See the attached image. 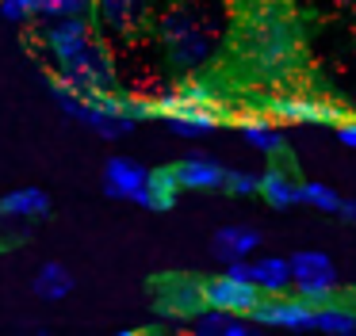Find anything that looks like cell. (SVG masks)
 <instances>
[{"label":"cell","instance_id":"cell-1","mask_svg":"<svg viewBox=\"0 0 356 336\" xmlns=\"http://www.w3.org/2000/svg\"><path fill=\"white\" fill-rule=\"evenodd\" d=\"M157 35H161V46L169 53L172 69H180V73H192V69L207 65V58L215 53V42H218L211 19L195 4L169 8L161 15V23H157Z\"/></svg>","mask_w":356,"mask_h":336},{"label":"cell","instance_id":"cell-2","mask_svg":"<svg viewBox=\"0 0 356 336\" xmlns=\"http://www.w3.org/2000/svg\"><path fill=\"white\" fill-rule=\"evenodd\" d=\"M295 53H299V42H295V27L280 15H261L253 23V42H249V61H253L257 81L276 84L284 81L287 73H295Z\"/></svg>","mask_w":356,"mask_h":336},{"label":"cell","instance_id":"cell-3","mask_svg":"<svg viewBox=\"0 0 356 336\" xmlns=\"http://www.w3.org/2000/svg\"><path fill=\"white\" fill-rule=\"evenodd\" d=\"M50 92H54L58 107H62L70 119H77L81 126H88L96 137H104V142H119V137H127L134 126H138V119H131V115H108V111H100V107L85 96V92L73 88V84L62 81V76H50Z\"/></svg>","mask_w":356,"mask_h":336},{"label":"cell","instance_id":"cell-4","mask_svg":"<svg viewBox=\"0 0 356 336\" xmlns=\"http://www.w3.org/2000/svg\"><path fill=\"white\" fill-rule=\"evenodd\" d=\"M264 111L284 126H337L345 119V107L314 92H276L264 99Z\"/></svg>","mask_w":356,"mask_h":336},{"label":"cell","instance_id":"cell-5","mask_svg":"<svg viewBox=\"0 0 356 336\" xmlns=\"http://www.w3.org/2000/svg\"><path fill=\"white\" fill-rule=\"evenodd\" d=\"M92 38H96V31H92V19H88V15H62V19H47V27H42V50H47L54 73L70 69L73 61L88 50Z\"/></svg>","mask_w":356,"mask_h":336},{"label":"cell","instance_id":"cell-6","mask_svg":"<svg viewBox=\"0 0 356 336\" xmlns=\"http://www.w3.org/2000/svg\"><path fill=\"white\" fill-rule=\"evenodd\" d=\"M287 264H291V287L299 298L322 305L337 294V267L322 249H299L295 256H287Z\"/></svg>","mask_w":356,"mask_h":336},{"label":"cell","instance_id":"cell-7","mask_svg":"<svg viewBox=\"0 0 356 336\" xmlns=\"http://www.w3.org/2000/svg\"><path fill=\"white\" fill-rule=\"evenodd\" d=\"M257 328H287V333H307L314 325V302L287 294H261V302L249 310Z\"/></svg>","mask_w":356,"mask_h":336},{"label":"cell","instance_id":"cell-8","mask_svg":"<svg viewBox=\"0 0 356 336\" xmlns=\"http://www.w3.org/2000/svg\"><path fill=\"white\" fill-rule=\"evenodd\" d=\"M203 302L211 310H222V313H241L249 317L257 302H261V290L253 287V279H241V275H215V279H203Z\"/></svg>","mask_w":356,"mask_h":336},{"label":"cell","instance_id":"cell-9","mask_svg":"<svg viewBox=\"0 0 356 336\" xmlns=\"http://www.w3.org/2000/svg\"><path fill=\"white\" fill-rule=\"evenodd\" d=\"M203 279H192V275H169L157 290V302L154 310L161 317H172V321H192L195 313L203 310Z\"/></svg>","mask_w":356,"mask_h":336},{"label":"cell","instance_id":"cell-10","mask_svg":"<svg viewBox=\"0 0 356 336\" xmlns=\"http://www.w3.org/2000/svg\"><path fill=\"white\" fill-rule=\"evenodd\" d=\"M192 107H222V103H218V92L211 88L207 81H195V76L177 81V84H169V88H161L157 96H149V111L161 115V119L192 111Z\"/></svg>","mask_w":356,"mask_h":336},{"label":"cell","instance_id":"cell-11","mask_svg":"<svg viewBox=\"0 0 356 336\" xmlns=\"http://www.w3.org/2000/svg\"><path fill=\"white\" fill-rule=\"evenodd\" d=\"M146 176H149V168H142L138 160L108 157V165H104V191H108L111 199L146 206Z\"/></svg>","mask_w":356,"mask_h":336},{"label":"cell","instance_id":"cell-12","mask_svg":"<svg viewBox=\"0 0 356 336\" xmlns=\"http://www.w3.org/2000/svg\"><path fill=\"white\" fill-rule=\"evenodd\" d=\"M92 8L100 27L111 35H131L149 15V0H92Z\"/></svg>","mask_w":356,"mask_h":336},{"label":"cell","instance_id":"cell-13","mask_svg":"<svg viewBox=\"0 0 356 336\" xmlns=\"http://www.w3.org/2000/svg\"><path fill=\"white\" fill-rule=\"evenodd\" d=\"M238 134L245 137V145H253L257 153H280L284 149V122H276L268 111H249L234 119Z\"/></svg>","mask_w":356,"mask_h":336},{"label":"cell","instance_id":"cell-14","mask_svg":"<svg viewBox=\"0 0 356 336\" xmlns=\"http://www.w3.org/2000/svg\"><path fill=\"white\" fill-rule=\"evenodd\" d=\"M172 168H177L180 191H222V183H226V168L215 165L211 157H203V153L177 160Z\"/></svg>","mask_w":356,"mask_h":336},{"label":"cell","instance_id":"cell-15","mask_svg":"<svg viewBox=\"0 0 356 336\" xmlns=\"http://www.w3.org/2000/svg\"><path fill=\"white\" fill-rule=\"evenodd\" d=\"M257 249H261V233L249 229V226H222L211 237V252H215V260H222V264L249 260Z\"/></svg>","mask_w":356,"mask_h":336},{"label":"cell","instance_id":"cell-16","mask_svg":"<svg viewBox=\"0 0 356 336\" xmlns=\"http://www.w3.org/2000/svg\"><path fill=\"white\" fill-rule=\"evenodd\" d=\"M50 214V195L42 187H16L0 199V218L12 221H35Z\"/></svg>","mask_w":356,"mask_h":336},{"label":"cell","instance_id":"cell-17","mask_svg":"<svg viewBox=\"0 0 356 336\" xmlns=\"http://www.w3.org/2000/svg\"><path fill=\"white\" fill-rule=\"evenodd\" d=\"M165 122H169V130L177 137H207L226 122V111L222 107H192V111L169 115Z\"/></svg>","mask_w":356,"mask_h":336},{"label":"cell","instance_id":"cell-18","mask_svg":"<svg viewBox=\"0 0 356 336\" xmlns=\"http://www.w3.org/2000/svg\"><path fill=\"white\" fill-rule=\"evenodd\" d=\"M249 279L261 294H287L291 290V264H287V256H261L249 264Z\"/></svg>","mask_w":356,"mask_h":336},{"label":"cell","instance_id":"cell-19","mask_svg":"<svg viewBox=\"0 0 356 336\" xmlns=\"http://www.w3.org/2000/svg\"><path fill=\"white\" fill-rule=\"evenodd\" d=\"M180 195V180H177V168H154L146 176V210H172Z\"/></svg>","mask_w":356,"mask_h":336},{"label":"cell","instance_id":"cell-20","mask_svg":"<svg viewBox=\"0 0 356 336\" xmlns=\"http://www.w3.org/2000/svg\"><path fill=\"white\" fill-rule=\"evenodd\" d=\"M295 191H299V183H295L284 168H268V172H261V187H257V195H264V203H268V206H276V210L295 206V203H299Z\"/></svg>","mask_w":356,"mask_h":336},{"label":"cell","instance_id":"cell-21","mask_svg":"<svg viewBox=\"0 0 356 336\" xmlns=\"http://www.w3.org/2000/svg\"><path fill=\"white\" fill-rule=\"evenodd\" d=\"M31 290L42 298V302H62V298L73 290L70 267H62V264H42L39 271H35V279H31Z\"/></svg>","mask_w":356,"mask_h":336},{"label":"cell","instance_id":"cell-22","mask_svg":"<svg viewBox=\"0 0 356 336\" xmlns=\"http://www.w3.org/2000/svg\"><path fill=\"white\" fill-rule=\"evenodd\" d=\"M318 333H337V336H356V310H348V305H337L330 298V302L314 305V325Z\"/></svg>","mask_w":356,"mask_h":336},{"label":"cell","instance_id":"cell-23","mask_svg":"<svg viewBox=\"0 0 356 336\" xmlns=\"http://www.w3.org/2000/svg\"><path fill=\"white\" fill-rule=\"evenodd\" d=\"M295 199H299V203H307V206H314V210H322V214H337V206H341V195H337V191H333L330 183H318V180L299 183Z\"/></svg>","mask_w":356,"mask_h":336},{"label":"cell","instance_id":"cell-24","mask_svg":"<svg viewBox=\"0 0 356 336\" xmlns=\"http://www.w3.org/2000/svg\"><path fill=\"white\" fill-rule=\"evenodd\" d=\"M92 12V0H39L42 19H62V15H88Z\"/></svg>","mask_w":356,"mask_h":336},{"label":"cell","instance_id":"cell-25","mask_svg":"<svg viewBox=\"0 0 356 336\" xmlns=\"http://www.w3.org/2000/svg\"><path fill=\"white\" fill-rule=\"evenodd\" d=\"M257 187H261L257 172H226V183H222V191H230V195H257Z\"/></svg>","mask_w":356,"mask_h":336},{"label":"cell","instance_id":"cell-26","mask_svg":"<svg viewBox=\"0 0 356 336\" xmlns=\"http://www.w3.org/2000/svg\"><path fill=\"white\" fill-rule=\"evenodd\" d=\"M39 12V0H0V15L12 23H24Z\"/></svg>","mask_w":356,"mask_h":336},{"label":"cell","instance_id":"cell-27","mask_svg":"<svg viewBox=\"0 0 356 336\" xmlns=\"http://www.w3.org/2000/svg\"><path fill=\"white\" fill-rule=\"evenodd\" d=\"M337 142L345 145V149H356V115H353V119L345 115V119L337 122Z\"/></svg>","mask_w":356,"mask_h":336},{"label":"cell","instance_id":"cell-28","mask_svg":"<svg viewBox=\"0 0 356 336\" xmlns=\"http://www.w3.org/2000/svg\"><path fill=\"white\" fill-rule=\"evenodd\" d=\"M353 99H356V96H353Z\"/></svg>","mask_w":356,"mask_h":336}]
</instances>
